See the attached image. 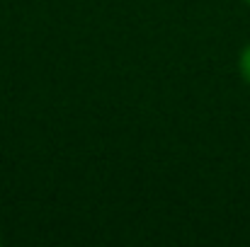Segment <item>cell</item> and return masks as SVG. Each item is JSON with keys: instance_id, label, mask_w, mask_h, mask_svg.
Wrapping results in <instances>:
<instances>
[{"instance_id": "1", "label": "cell", "mask_w": 250, "mask_h": 247, "mask_svg": "<svg viewBox=\"0 0 250 247\" xmlns=\"http://www.w3.org/2000/svg\"><path fill=\"white\" fill-rule=\"evenodd\" d=\"M238 71H241V78L250 85V41L243 46V51L238 56Z\"/></svg>"}, {"instance_id": "2", "label": "cell", "mask_w": 250, "mask_h": 247, "mask_svg": "<svg viewBox=\"0 0 250 247\" xmlns=\"http://www.w3.org/2000/svg\"><path fill=\"white\" fill-rule=\"evenodd\" d=\"M246 2H248V5H250V0H246Z\"/></svg>"}]
</instances>
